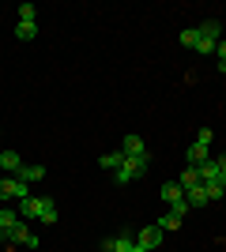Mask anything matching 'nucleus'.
Here are the masks:
<instances>
[{
	"label": "nucleus",
	"instance_id": "obj_10",
	"mask_svg": "<svg viewBox=\"0 0 226 252\" xmlns=\"http://www.w3.org/2000/svg\"><path fill=\"white\" fill-rule=\"evenodd\" d=\"M15 177H19L23 185H34V181L45 177V169H42V166H19V169H15Z\"/></svg>",
	"mask_w": 226,
	"mask_h": 252
},
{
	"label": "nucleus",
	"instance_id": "obj_2",
	"mask_svg": "<svg viewBox=\"0 0 226 252\" xmlns=\"http://www.w3.org/2000/svg\"><path fill=\"white\" fill-rule=\"evenodd\" d=\"M219 27L215 19H207L204 27H196V34H200V42H196V53H215V45H219Z\"/></svg>",
	"mask_w": 226,
	"mask_h": 252
},
{
	"label": "nucleus",
	"instance_id": "obj_13",
	"mask_svg": "<svg viewBox=\"0 0 226 252\" xmlns=\"http://www.w3.org/2000/svg\"><path fill=\"white\" fill-rule=\"evenodd\" d=\"M23 166V158L15 155V151H4V155H0V169H4V173H8V177H15V169Z\"/></svg>",
	"mask_w": 226,
	"mask_h": 252
},
{
	"label": "nucleus",
	"instance_id": "obj_20",
	"mask_svg": "<svg viewBox=\"0 0 226 252\" xmlns=\"http://www.w3.org/2000/svg\"><path fill=\"white\" fill-rule=\"evenodd\" d=\"M181 45H189V49H196V42H200V34H196V27H189V31H181V38H177Z\"/></svg>",
	"mask_w": 226,
	"mask_h": 252
},
{
	"label": "nucleus",
	"instance_id": "obj_11",
	"mask_svg": "<svg viewBox=\"0 0 226 252\" xmlns=\"http://www.w3.org/2000/svg\"><path fill=\"white\" fill-rule=\"evenodd\" d=\"M121 151H125V158L147 155V147H143V139H140V136H125V143H121Z\"/></svg>",
	"mask_w": 226,
	"mask_h": 252
},
{
	"label": "nucleus",
	"instance_id": "obj_4",
	"mask_svg": "<svg viewBox=\"0 0 226 252\" xmlns=\"http://www.w3.org/2000/svg\"><path fill=\"white\" fill-rule=\"evenodd\" d=\"M162 237H166V230H162V226H143L140 233H136V245H143V249H159L162 245Z\"/></svg>",
	"mask_w": 226,
	"mask_h": 252
},
{
	"label": "nucleus",
	"instance_id": "obj_22",
	"mask_svg": "<svg viewBox=\"0 0 226 252\" xmlns=\"http://www.w3.org/2000/svg\"><path fill=\"white\" fill-rule=\"evenodd\" d=\"M204 189H207V200H211V203H215V200H223V196H226V189L219 185V181H215V185H204Z\"/></svg>",
	"mask_w": 226,
	"mask_h": 252
},
{
	"label": "nucleus",
	"instance_id": "obj_9",
	"mask_svg": "<svg viewBox=\"0 0 226 252\" xmlns=\"http://www.w3.org/2000/svg\"><path fill=\"white\" fill-rule=\"evenodd\" d=\"M185 203H189V207H204V203H211V200H207V189H204V185H196V189H189V192H185Z\"/></svg>",
	"mask_w": 226,
	"mask_h": 252
},
{
	"label": "nucleus",
	"instance_id": "obj_27",
	"mask_svg": "<svg viewBox=\"0 0 226 252\" xmlns=\"http://www.w3.org/2000/svg\"><path fill=\"white\" fill-rule=\"evenodd\" d=\"M0 136H4V128H0Z\"/></svg>",
	"mask_w": 226,
	"mask_h": 252
},
{
	"label": "nucleus",
	"instance_id": "obj_7",
	"mask_svg": "<svg viewBox=\"0 0 226 252\" xmlns=\"http://www.w3.org/2000/svg\"><path fill=\"white\" fill-rule=\"evenodd\" d=\"M19 211H8V207H0V237H4V233H11L15 230V226H19Z\"/></svg>",
	"mask_w": 226,
	"mask_h": 252
},
{
	"label": "nucleus",
	"instance_id": "obj_14",
	"mask_svg": "<svg viewBox=\"0 0 226 252\" xmlns=\"http://www.w3.org/2000/svg\"><path fill=\"white\" fill-rule=\"evenodd\" d=\"M38 211H42V196H27L19 207V219H38Z\"/></svg>",
	"mask_w": 226,
	"mask_h": 252
},
{
	"label": "nucleus",
	"instance_id": "obj_21",
	"mask_svg": "<svg viewBox=\"0 0 226 252\" xmlns=\"http://www.w3.org/2000/svg\"><path fill=\"white\" fill-rule=\"evenodd\" d=\"M38 19V8H34V4H23L19 8V23H34Z\"/></svg>",
	"mask_w": 226,
	"mask_h": 252
},
{
	"label": "nucleus",
	"instance_id": "obj_16",
	"mask_svg": "<svg viewBox=\"0 0 226 252\" xmlns=\"http://www.w3.org/2000/svg\"><path fill=\"white\" fill-rule=\"evenodd\" d=\"M177 185H181L185 192L196 189V185H200V169H196V166H185V173H181V181H177Z\"/></svg>",
	"mask_w": 226,
	"mask_h": 252
},
{
	"label": "nucleus",
	"instance_id": "obj_6",
	"mask_svg": "<svg viewBox=\"0 0 226 252\" xmlns=\"http://www.w3.org/2000/svg\"><path fill=\"white\" fill-rule=\"evenodd\" d=\"M207 158H211V155H207V147H204V143H193V147L185 151V162H189V166H196V169L204 166Z\"/></svg>",
	"mask_w": 226,
	"mask_h": 252
},
{
	"label": "nucleus",
	"instance_id": "obj_18",
	"mask_svg": "<svg viewBox=\"0 0 226 252\" xmlns=\"http://www.w3.org/2000/svg\"><path fill=\"white\" fill-rule=\"evenodd\" d=\"M15 38H19V42H34V38H38V23H19V27H15Z\"/></svg>",
	"mask_w": 226,
	"mask_h": 252
},
{
	"label": "nucleus",
	"instance_id": "obj_8",
	"mask_svg": "<svg viewBox=\"0 0 226 252\" xmlns=\"http://www.w3.org/2000/svg\"><path fill=\"white\" fill-rule=\"evenodd\" d=\"M98 166L109 169V173H117V169L125 166V151H109V155H102V158H98Z\"/></svg>",
	"mask_w": 226,
	"mask_h": 252
},
{
	"label": "nucleus",
	"instance_id": "obj_23",
	"mask_svg": "<svg viewBox=\"0 0 226 252\" xmlns=\"http://www.w3.org/2000/svg\"><path fill=\"white\" fill-rule=\"evenodd\" d=\"M170 211H173V215H177V219H185V215H189V211H193V207H189V203H185V200H177V203H170Z\"/></svg>",
	"mask_w": 226,
	"mask_h": 252
},
{
	"label": "nucleus",
	"instance_id": "obj_1",
	"mask_svg": "<svg viewBox=\"0 0 226 252\" xmlns=\"http://www.w3.org/2000/svg\"><path fill=\"white\" fill-rule=\"evenodd\" d=\"M147 162H151V155H136V158H125V166L113 173V177L121 181V185H129V181H136V177H143L147 173Z\"/></svg>",
	"mask_w": 226,
	"mask_h": 252
},
{
	"label": "nucleus",
	"instance_id": "obj_17",
	"mask_svg": "<svg viewBox=\"0 0 226 252\" xmlns=\"http://www.w3.org/2000/svg\"><path fill=\"white\" fill-rule=\"evenodd\" d=\"M38 222H45V226H53V222H57V207H53V200H45V196H42V211H38Z\"/></svg>",
	"mask_w": 226,
	"mask_h": 252
},
{
	"label": "nucleus",
	"instance_id": "obj_12",
	"mask_svg": "<svg viewBox=\"0 0 226 252\" xmlns=\"http://www.w3.org/2000/svg\"><path fill=\"white\" fill-rule=\"evenodd\" d=\"M159 196H162V200H166V203H177V200H185V189H181V185H177V181H166Z\"/></svg>",
	"mask_w": 226,
	"mask_h": 252
},
{
	"label": "nucleus",
	"instance_id": "obj_26",
	"mask_svg": "<svg viewBox=\"0 0 226 252\" xmlns=\"http://www.w3.org/2000/svg\"><path fill=\"white\" fill-rule=\"evenodd\" d=\"M132 252H147V249H143V245H136V249H132Z\"/></svg>",
	"mask_w": 226,
	"mask_h": 252
},
{
	"label": "nucleus",
	"instance_id": "obj_5",
	"mask_svg": "<svg viewBox=\"0 0 226 252\" xmlns=\"http://www.w3.org/2000/svg\"><path fill=\"white\" fill-rule=\"evenodd\" d=\"M102 249H106V252H132V249H136V233L125 230V233H117V237H109Z\"/></svg>",
	"mask_w": 226,
	"mask_h": 252
},
{
	"label": "nucleus",
	"instance_id": "obj_3",
	"mask_svg": "<svg viewBox=\"0 0 226 252\" xmlns=\"http://www.w3.org/2000/svg\"><path fill=\"white\" fill-rule=\"evenodd\" d=\"M0 200H27V185L19 177H0Z\"/></svg>",
	"mask_w": 226,
	"mask_h": 252
},
{
	"label": "nucleus",
	"instance_id": "obj_25",
	"mask_svg": "<svg viewBox=\"0 0 226 252\" xmlns=\"http://www.w3.org/2000/svg\"><path fill=\"white\" fill-rule=\"evenodd\" d=\"M219 72H226V61H219Z\"/></svg>",
	"mask_w": 226,
	"mask_h": 252
},
{
	"label": "nucleus",
	"instance_id": "obj_19",
	"mask_svg": "<svg viewBox=\"0 0 226 252\" xmlns=\"http://www.w3.org/2000/svg\"><path fill=\"white\" fill-rule=\"evenodd\" d=\"M155 226H162V230H177V226H181V219H177L173 211H166V215H162V219L155 222Z\"/></svg>",
	"mask_w": 226,
	"mask_h": 252
},
{
	"label": "nucleus",
	"instance_id": "obj_24",
	"mask_svg": "<svg viewBox=\"0 0 226 252\" xmlns=\"http://www.w3.org/2000/svg\"><path fill=\"white\" fill-rule=\"evenodd\" d=\"M215 53H219V61H226V42H219V45H215Z\"/></svg>",
	"mask_w": 226,
	"mask_h": 252
},
{
	"label": "nucleus",
	"instance_id": "obj_15",
	"mask_svg": "<svg viewBox=\"0 0 226 252\" xmlns=\"http://www.w3.org/2000/svg\"><path fill=\"white\" fill-rule=\"evenodd\" d=\"M215 181H219V162L207 158L204 166H200V185H215Z\"/></svg>",
	"mask_w": 226,
	"mask_h": 252
}]
</instances>
